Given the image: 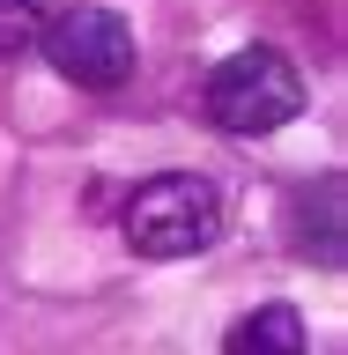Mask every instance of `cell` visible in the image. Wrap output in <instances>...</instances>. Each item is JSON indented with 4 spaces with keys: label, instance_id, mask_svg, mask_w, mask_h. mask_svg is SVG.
Listing matches in <instances>:
<instances>
[{
    "label": "cell",
    "instance_id": "cell-1",
    "mask_svg": "<svg viewBox=\"0 0 348 355\" xmlns=\"http://www.w3.org/2000/svg\"><path fill=\"white\" fill-rule=\"evenodd\" d=\"M126 244L141 259H200L222 237V193L200 171H156L126 200Z\"/></svg>",
    "mask_w": 348,
    "mask_h": 355
},
{
    "label": "cell",
    "instance_id": "cell-2",
    "mask_svg": "<svg viewBox=\"0 0 348 355\" xmlns=\"http://www.w3.org/2000/svg\"><path fill=\"white\" fill-rule=\"evenodd\" d=\"M304 111V74L289 52L274 44H252V52H230V60L208 74V119L238 141H260V133L289 126Z\"/></svg>",
    "mask_w": 348,
    "mask_h": 355
},
{
    "label": "cell",
    "instance_id": "cell-3",
    "mask_svg": "<svg viewBox=\"0 0 348 355\" xmlns=\"http://www.w3.org/2000/svg\"><path fill=\"white\" fill-rule=\"evenodd\" d=\"M38 44L74 89H119L133 74V60H141L133 22L119 15V8H97V0H74V8H60L52 22H38Z\"/></svg>",
    "mask_w": 348,
    "mask_h": 355
},
{
    "label": "cell",
    "instance_id": "cell-4",
    "mask_svg": "<svg viewBox=\"0 0 348 355\" xmlns=\"http://www.w3.org/2000/svg\"><path fill=\"white\" fill-rule=\"evenodd\" d=\"M222 355H304V311L297 304H252L230 326Z\"/></svg>",
    "mask_w": 348,
    "mask_h": 355
},
{
    "label": "cell",
    "instance_id": "cell-5",
    "mask_svg": "<svg viewBox=\"0 0 348 355\" xmlns=\"http://www.w3.org/2000/svg\"><path fill=\"white\" fill-rule=\"evenodd\" d=\"M38 44V8L30 0H0V67H15Z\"/></svg>",
    "mask_w": 348,
    "mask_h": 355
}]
</instances>
